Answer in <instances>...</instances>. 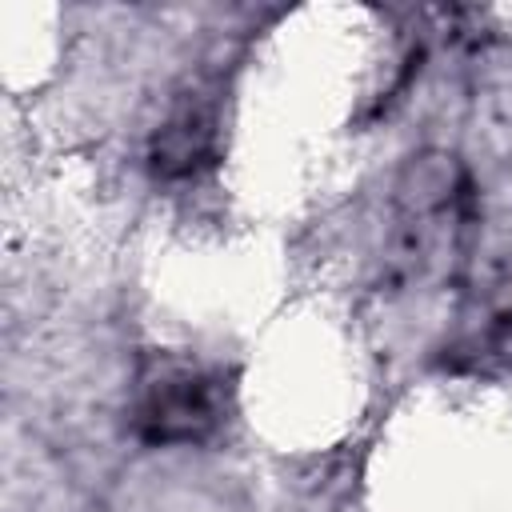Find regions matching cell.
Wrapping results in <instances>:
<instances>
[{"mask_svg":"<svg viewBox=\"0 0 512 512\" xmlns=\"http://www.w3.org/2000/svg\"><path fill=\"white\" fill-rule=\"evenodd\" d=\"M480 196L460 156L444 148L412 152L388 196L384 276L396 288H444L452 284L476 244Z\"/></svg>","mask_w":512,"mask_h":512,"instance_id":"6da1fadb","label":"cell"},{"mask_svg":"<svg viewBox=\"0 0 512 512\" xmlns=\"http://www.w3.org/2000/svg\"><path fill=\"white\" fill-rule=\"evenodd\" d=\"M232 412V388L220 368L180 356L152 352L132 384L128 420L136 440L152 448H196L224 432Z\"/></svg>","mask_w":512,"mask_h":512,"instance_id":"7a4b0ae2","label":"cell"},{"mask_svg":"<svg viewBox=\"0 0 512 512\" xmlns=\"http://www.w3.org/2000/svg\"><path fill=\"white\" fill-rule=\"evenodd\" d=\"M220 156V116L212 92L188 88L180 92L168 112L160 116L152 140H148V168L156 180H196L208 172Z\"/></svg>","mask_w":512,"mask_h":512,"instance_id":"3957f363","label":"cell"},{"mask_svg":"<svg viewBox=\"0 0 512 512\" xmlns=\"http://www.w3.org/2000/svg\"><path fill=\"white\" fill-rule=\"evenodd\" d=\"M468 356H472V368H480V372H512V308L496 312L484 324V332L472 340Z\"/></svg>","mask_w":512,"mask_h":512,"instance_id":"277c9868","label":"cell"}]
</instances>
